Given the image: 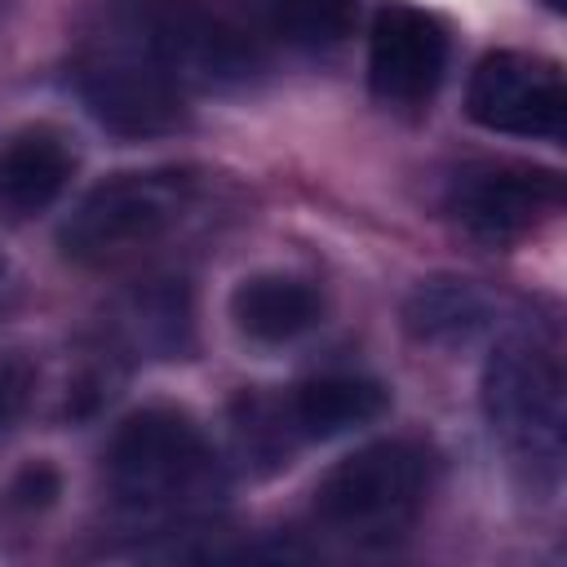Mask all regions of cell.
Segmentation results:
<instances>
[{
  "instance_id": "obj_15",
  "label": "cell",
  "mask_w": 567,
  "mask_h": 567,
  "mask_svg": "<svg viewBox=\"0 0 567 567\" xmlns=\"http://www.w3.org/2000/svg\"><path fill=\"white\" fill-rule=\"evenodd\" d=\"M261 13L297 44H337L350 35L359 0H257Z\"/></svg>"
},
{
  "instance_id": "obj_4",
  "label": "cell",
  "mask_w": 567,
  "mask_h": 567,
  "mask_svg": "<svg viewBox=\"0 0 567 567\" xmlns=\"http://www.w3.org/2000/svg\"><path fill=\"white\" fill-rule=\"evenodd\" d=\"M430 483V456L408 439H377L346 461H337L315 487V514L323 527L350 540H390L399 536Z\"/></svg>"
},
{
  "instance_id": "obj_2",
  "label": "cell",
  "mask_w": 567,
  "mask_h": 567,
  "mask_svg": "<svg viewBox=\"0 0 567 567\" xmlns=\"http://www.w3.org/2000/svg\"><path fill=\"white\" fill-rule=\"evenodd\" d=\"M195 204V177L182 168L115 173L80 195L58 226V248L75 266H120L177 230Z\"/></svg>"
},
{
  "instance_id": "obj_3",
  "label": "cell",
  "mask_w": 567,
  "mask_h": 567,
  "mask_svg": "<svg viewBox=\"0 0 567 567\" xmlns=\"http://www.w3.org/2000/svg\"><path fill=\"white\" fill-rule=\"evenodd\" d=\"M483 408L492 434L532 474L558 478L563 465V363L536 337H509L492 350L483 372Z\"/></svg>"
},
{
  "instance_id": "obj_12",
  "label": "cell",
  "mask_w": 567,
  "mask_h": 567,
  "mask_svg": "<svg viewBox=\"0 0 567 567\" xmlns=\"http://www.w3.org/2000/svg\"><path fill=\"white\" fill-rule=\"evenodd\" d=\"M71 173H75V155L58 133L49 128L18 133L0 151V204L13 217H35L58 204Z\"/></svg>"
},
{
  "instance_id": "obj_14",
  "label": "cell",
  "mask_w": 567,
  "mask_h": 567,
  "mask_svg": "<svg viewBox=\"0 0 567 567\" xmlns=\"http://www.w3.org/2000/svg\"><path fill=\"white\" fill-rule=\"evenodd\" d=\"M487 319H492V306L470 279H425L412 288V297L403 306L408 332L416 341H434V346L470 341L474 332L487 328Z\"/></svg>"
},
{
  "instance_id": "obj_7",
  "label": "cell",
  "mask_w": 567,
  "mask_h": 567,
  "mask_svg": "<svg viewBox=\"0 0 567 567\" xmlns=\"http://www.w3.org/2000/svg\"><path fill=\"white\" fill-rule=\"evenodd\" d=\"M465 111L474 124L509 137H563L567 128V84L558 62L536 53L496 49L478 58L465 89Z\"/></svg>"
},
{
  "instance_id": "obj_13",
  "label": "cell",
  "mask_w": 567,
  "mask_h": 567,
  "mask_svg": "<svg viewBox=\"0 0 567 567\" xmlns=\"http://www.w3.org/2000/svg\"><path fill=\"white\" fill-rule=\"evenodd\" d=\"M120 328L133 350L173 359L190 350V288L186 279H146L120 306Z\"/></svg>"
},
{
  "instance_id": "obj_19",
  "label": "cell",
  "mask_w": 567,
  "mask_h": 567,
  "mask_svg": "<svg viewBox=\"0 0 567 567\" xmlns=\"http://www.w3.org/2000/svg\"><path fill=\"white\" fill-rule=\"evenodd\" d=\"M0 13H4V0H0Z\"/></svg>"
},
{
  "instance_id": "obj_1",
  "label": "cell",
  "mask_w": 567,
  "mask_h": 567,
  "mask_svg": "<svg viewBox=\"0 0 567 567\" xmlns=\"http://www.w3.org/2000/svg\"><path fill=\"white\" fill-rule=\"evenodd\" d=\"M106 487L128 514H173L213 496L217 456L186 412L142 408L106 443Z\"/></svg>"
},
{
  "instance_id": "obj_6",
  "label": "cell",
  "mask_w": 567,
  "mask_h": 567,
  "mask_svg": "<svg viewBox=\"0 0 567 567\" xmlns=\"http://www.w3.org/2000/svg\"><path fill=\"white\" fill-rule=\"evenodd\" d=\"M75 93L89 115L115 137H164L186 124L182 84L168 80L146 49H102L80 58Z\"/></svg>"
},
{
  "instance_id": "obj_16",
  "label": "cell",
  "mask_w": 567,
  "mask_h": 567,
  "mask_svg": "<svg viewBox=\"0 0 567 567\" xmlns=\"http://www.w3.org/2000/svg\"><path fill=\"white\" fill-rule=\"evenodd\" d=\"M58 492H62V478H58V470L44 465V461L27 465V470L13 478V501H18L22 509H44V505H53Z\"/></svg>"
},
{
  "instance_id": "obj_5",
  "label": "cell",
  "mask_w": 567,
  "mask_h": 567,
  "mask_svg": "<svg viewBox=\"0 0 567 567\" xmlns=\"http://www.w3.org/2000/svg\"><path fill=\"white\" fill-rule=\"evenodd\" d=\"M137 49L182 89H244L266 71L261 44L199 0H168L146 13Z\"/></svg>"
},
{
  "instance_id": "obj_11",
  "label": "cell",
  "mask_w": 567,
  "mask_h": 567,
  "mask_svg": "<svg viewBox=\"0 0 567 567\" xmlns=\"http://www.w3.org/2000/svg\"><path fill=\"white\" fill-rule=\"evenodd\" d=\"M385 408H390L385 385L350 372L310 377L288 394V421L301 439H337V434L363 430L377 416H385Z\"/></svg>"
},
{
  "instance_id": "obj_10",
  "label": "cell",
  "mask_w": 567,
  "mask_h": 567,
  "mask_svg": "<svg viewBox=\"0 0 567 567\" xmlns=\"http://www.w3.org/2000/svg\"><path fill=\"white\" fill-rule=\"evenodd\" d=\"M230 319L248 341L284 346L323 319V297L297 275H248L230 292Z\"/></svg>"
},
{
  "instance_id": "obj_17",
  "label": "cell",
  "mask_w": 567,
  "mask_h": 567,
  "mask_svg": "<svg viewBox=\"0 0 567 567\" xmlns=\"http://www.w3.org/2000/svg\"><path fill=\"white\" fill-rule=\"evenodd\" d=\"M27 394H31V372L18 359L0 354V430H9L22 416Z\"/></svg>"
},
{
  "instance_id": "obj_18",
  "label": "cell",
  "mask_w": 567,
  "mask_h": 567,
  "mask_svg": "<svg viewBox=\"0 0 567 567\" xmlns=\"http://www.w3.org/2000/svg\"><path fill=\"white\" fill-rule=\"evenodd\" d=\"M540 4H549V9H554V13H558V9H563V4H567V0H540Z\"/></svg>"
},
{
  "instance_id": "obj_8",
  "label": "cell",
  "mask_w": 567,
  "mask_h": 567,
  "mask_svg": "<svg viewBox=\"0 0 567 567\" xmlns=\"http://www.w3.org/2000/svg\"><path fill=\"white\" fill-rule=\"evenodd\" d=\"M563 208V177L536 164H478L452 182L447 213L456 226L492 248L527 239Z\"/></svg>"
},
{
  "instance_id": "obj_9",
  "label": "cell",
  "mask_w": 567,
  "mask_h": 567,
  "mask_svg": "<svg viewBox=\"0 0 567 567\" xmlns=\"http://www.w3.org/2000/svg\"><path fill=\"white\" fill-rule=\"evenodd\" d=\"M447 66L443 27L416 4H381L368 31V84L390 106H421L434 97Z\"/></svg>"
}]
</instances>
